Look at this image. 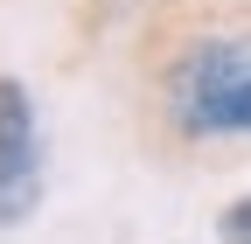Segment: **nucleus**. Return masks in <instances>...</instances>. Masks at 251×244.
I'll use <instances>...</instances> for the list:
<instances>
[{
  "label": "nucleus",
  "mask_w": 251,
  "mask_h": 244,
  "mask_svg": "<svg viewBox=\"0 0 251 244\" xmlns=\"http://www.w3.org/2000/svg\"><path fill=\"white\" fill-rule=\"evenodd\" d=\"M168 119L188 140L251 133V35H202L168 63Z\"/></svg>",
  "instance_id": "1"
},
{
  "label": "nucleus",
  "mask_w": 251,
  "mask_h": 244,
  "mask_svg": "<svg viewBox=\"0 0 251 244\" xmlns=\"http://www.w3.org/2000/svg\"><path fill=\"white\" fill-rule=\"evenodd\" d=\"M42 202V140H35V105L14 77H0V230L35 217Z\"/></svg>",
  "instance_id": "2"
},
{
  "label": "nucleus",
  "mask_w": 251,
  "mask_h": 244,
  "mask_svg": "<svg viewBox=\"0 0 251 244\" xmlns=\"http://www.w3.org/2000/svg\"><path fill=\"white\" fill-rule=\"evenodd\" d=\"M216 230H224V244H251V195H237L224 217H216Z\"/></svg>",
  "instance_id": "3"
}]
</instances>
